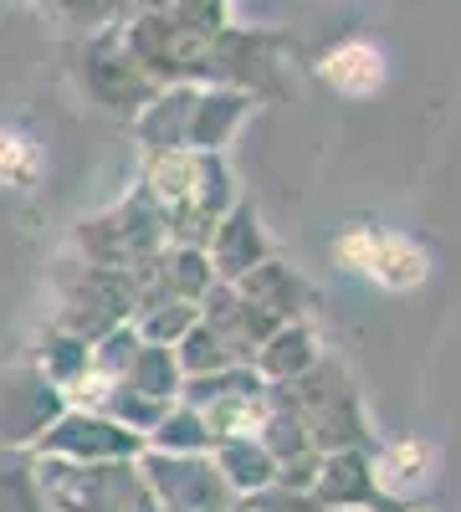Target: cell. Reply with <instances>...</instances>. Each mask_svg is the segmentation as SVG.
<instances>
[{"mask_svg":"<svg viewBox=\"0 0 461 512\" xmlns=\"http://www.w3.org/2000/svg\"><path fill=\"white\" fill-rule=\"evenodd\" d=\"M349 262L364 272V277H374L380 287H415L426 277V256L415 251L410 241H400V236H369V231H359V236H349L344 246H339Z\"/></svg>","mask_w":461,"mask_h":512,"instance_id":"obj_1","label":"cell"},{"mask_svg":"<svg viewBox=\"0 0 461 512\" xmlns=\"http://www.w3.org/2000/svg\"><path fill=\"white\" fill-rule=\"evenodd\" d=\"M431 446L421 441H400L385 461H380V487L385 492H415V487H426L431 482Z\"/></svg>","mask_w":461,"mask_h":512,"instance_id":"obj_3","label":"cell"},{"mask_svg":"<svg viewBox=\"0 0 461 512\" xmlns=\"http://www.w3.org/2000/svg\"><path fill=\"white\" fill-rule=\"evenodd\" d=\"M323 77L339 93L364 98V93H374L385 82V62H380V52H374V47H364V41H349V47H339V52L323 62Z\"/></svg>","mask_w":461,"mask_h":512,"instance_id":"obj_2","label":"cell"},{"mask_svg":"<svg viewBox=\"0 0 461 512\" xmlns=\"http://www.w3.org/2000/svg\"><path fill=\"white\" fill-rule=\"evenodd\" d=\"M36 180V149L21 134H0V185H31Z\"/></svg>","mask_w":461,"mask_h":512,"instance_id":"obj_4","label":"cell"}]
</instances>
